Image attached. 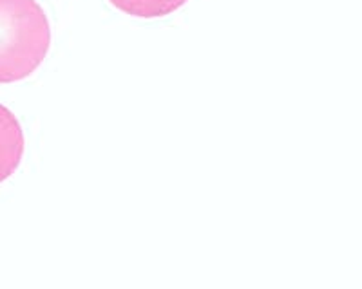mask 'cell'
I'll list each match as a JSON object with an SVG mask.
<instances>
[{
	"instance_id": "1",
	"label": "cell",
	"mask_w": 362,
	"mask_h": 289,
	"mask_svg": "<svg viewBox=\"0 0 362 289\" xmlns=\"http://www.w3.org/2000/svg\"><path fill=\"white\" fill-rule=\"evenodd\" d=\"M49 49V18L37 0H0V83L29 78Z\"/></svg>"
},
{
	"instance_id": "2",
	"label": "cell",
	"mask_w": 362,
	"mask_h": 289,
	"mask_svg": "<svg viewBox=\"0 0 362 289\" xmlns=\"http://www.w3.org/2000/svg\"><path fill=\"white\" fill-rule=\"evenodd\" d=\"M25 137L18 118L0 104V183L8 181L24 159Z\"/></svg>"
},
{
	"instance_id": "3",
	"label": "cell",
	"mask_w": 362,
	"mask_h": 289,
	"mask_svg": "<svg viewBox=\"0 0 362 289\" xmlns=\"http://www.w3.org/2000/svg\"><path fill=\"white\" fill-rule=\"evenodd\" d=\"M189 0H109V4L132 18H165L176 13Z\"/></svg>"
}]
</instances>
